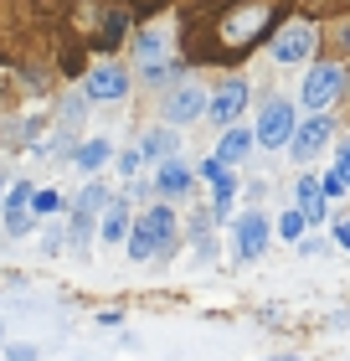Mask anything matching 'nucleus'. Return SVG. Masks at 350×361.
<instances>
[{
  "label": "nucleus",
  "instance_id": "obj_1",
  "mask_svg": "<svg viewBox=\"0 0 350 361\" xmlns=\"http://www.w3.org/2000/svg\"><path fill=\"white\" fill-rule=\"evenodd\" d=\"M268 21H273V6H263V0L232 11L227 21H222V47H247V42L258 37V26H268Z\"/></svg>",
  "mask_w": 350,
  "mask_h": 361
},
{
  "label": "nucleus",
  "instance_id": "obj_2",
  "mask_svg": "<svg viewBox=\"0 0 350 361\" xmlns=\"http://www.w3.org/2000/svg\"><path fill=\"white\" fill-rule=\"evenodd\" d=\"M340 88H345V73L335 68V62H320V68H314V73L304 78V109H314V114L330 109Z\"/></svg>",
  "mask_w": 350,
  "mask_h": 361
},
{
  "label": "nucleus",
  "instance_id": "obj_3",
  "mask_svg": "<svg viewBox=\"0 0 350 361\" xmlns=\"http://www.w3.org/2000/svg\"><path fill=\"white\" fill-rule=\"evenodd\" d=\"M253 140L258 145H268V150H278V145H289L294 140V109L283 104V98H273L268 109H263V119L253 129Z\"/></svg>",
  "mask_w": 350,
  "mask_h": 361
},
{
  "label": "nucleus",
  "instance_id": "obj_4",
  "mask_svg": "<svg viewBox=\"0 0 350 361\" xmlns=\"http://www.w3.org/2000/svg\"><path fill=\"white\" fill-rule=\"evenodd\" d=\"M160 114H165V124H170V129H180V124H191L196 114H206V93L196 83H180V88L165 93V109Z\"/></svg>",
  "mask_w": 350,
  "mask_h": 361
},
{
  "label": "nucleus",
  "instance_id": "obj_5",
  "mask_svg": "<svg viewBox=\"0 0 350 361\" xmlns=\"http://www.w3.org/2000/svg\"><path fill=\"white\" fill-rule=\"evenodd\" d=\"M124 93H129V73L119 62H98L88 73V83H82V98H104V104H113V98H124Z\"/></svg>",
  "mask_w": 350,
  "mask_h": 361
},
{
  "label": "nucleus",
  "instance_id": "obj_6",
  "mask_svg": "<svg viewBox=\"0 0 350 361\" xmlns=\"http://www.w3.org/2000/svg\"><path fill=\"white\" fill-rule=\"evenodd\" d=\"M242 104H247V83H222L206 98V119L232 129V124H237V114H242Z\"/></svg>",
  "mask_w": 350,
  "mask_h": 361
},
{
  "label": "nucleus",
  "instance_id": "obj_7",
  "mask_svg": "<svg viewBox=\"0 0 350 361\" xmlns=\"http://www.w3.org/2000/svg\"><path fill=\"white\" fill-rule=\"evenodd\" d=\"M268 248V217L263 212H242L237 217V258H258Z\"/></svg>",
  "mask_w": 350,
  "mask_h": 361
},
{
  "label": "nucleus",
  "instance_id": "obj_8",
  "mask_svg": "<svg viewBox=\"0 0 350 361\" xmlns=\"http://www.w3.org/2000/svg\"><path fill=\"white\" fill-rule=\"evenodd\" d=\"M325 140H330V119H325V114H314L309 124H299V129H294L289 150H294V160H314V155H320V145H325Z\"/></svg>",
  "mask_w": 350,
  "mask_h": 361
},
{
  "label": "nucleus",
  "instance_id": "obj_9",
  "mask_svg": "<svg viewBox=\"0 0 350 361\" xmlns=\"http://www.w3.org/2000/svg\"><path fill=\"white\" fill-rule=\"evenodd\" d=\"M309 52H314V31H309L304 21H294V26L273 42V57H278V62H304Z\"/></svg>",
  "mask_w": 350,
  "mask_h": 361
},
{
  "label": "nucleus",
  "instance_id": "obj_10",
  "mask_svg": "<svg viewBox=\"0 0 350 361\" xmlns=\"http://www.w3.org/2000/svg\"><path fill=\"white\" fill-rule=\"evenodd\" d=\"M6 222H11V238H26V227H31V180L6 196Z\"/></svg>",
  "mask_w": 350,
  "mask_h": 361
},
{
  "label": "nucleus",
  "instance_id": "obj_11",
  "mask_svg": "<svg viewBox=\"0 0 350 361\" xmlns=\"http://www.w3.org/2000/svg\"><path fill=\"white\" fill-rule=\"evenodd\" d=\"M247 150H253V135H247V129H227V135H222V150H216V166H222V171L242 166Z\"/></svg>",
  "mask_w": 350,
  "mask_h": 361
},
{
  "label": "nucleus",
  "instance_id": "obj_12",
  "mask_svg": "<svg viewBox=\"0 0 350 361\" xmlns=\"http://www.w3.org/2000/svg\"><path fill=\"white\" fill-rule=\"evenodd\" d=\"M139 155H144V160H155V166L175 160V129H170V124H165V129H149L144 145H139Z\"/></svg>",
  "mask_w": 350,
  "mask_h": 361
},
{
  "label": "nucleus",
  "instance_id": "obj_13",
  "mask_svg": "<svg viewBox=\"0 0 350 361\" xmlns=\"http://www.w3.org/2000/svg\"><path fill=\"white\" fill-rule=\"evenodd\" d=\"M191 186V171L180 166V160H165V166H155V191L160 196H180Z\"/></svg>",
  "mask_w": 350,
  "mask_h": 361
},
{
  "label": "nucleus",
  "instance_id": "obj_14",
  "mask_svg": "<svg viewBox=\"0 0 350 361\" xmlns=\"http://www.w3.org/2000/svg\"><path fill=\"white\" fill-rule=\"evenodd\" d=\"M139 222L149 227V238H155V248H160V253L170 248V238H175V212H170V207H155V212H144Z\"/></svg>",
  "mask_w": 350,
  "mask_h": 361
},
{
  "label": "nucleus",
  "instance_id": "obj_15",
  "mask_svg": "<svg viewBox=\"0 0 350 361\" xmlns=\"http://www.w3.org/2000/svg\"><path fill=\"white\" fill-rule=\"evenodd\" d=\"M98 233H104V243H124V238H129V202H108Z\"/></svg>",
  "mask_w": 350,
  "mask_h": 361
},
{
  "label": "nucleus",
  "instance_id": "obj_16",
  "mask_svg": "<svg viewBox=\"0 0 350 361\" xmlns=\"http://www.w3.org/2000/svg\"><path fill=\"white\" fill-rule=\"evenodd\" d=\"M299 212H304V222H320V217H325L320 180H299Z\"/></svg>",
  "mask_w": 350,
  "mask_h": 361
},
{
  "label": "nucleus",
  "instance_id": "obj_17",
  "mask_svg": "<svg viewBox=\"0 0 350 361\" xmlns=\"http://www.w3.org/2000/svg\"><path fill=\"white\" fill-rule=\"evenodd\" d=\"M211 186H216V191H211V217H232V196H237V180L222 171V176L211 180Z\"/></svg>",
  "mask_w": 350,
  "mask_h": 361
},
{
  "label": "nucleus",
  "instance_id": "obj_18",
  "mask_svg": "<svg viewBox=\"0 0 350 361\" xmlns=\"http://www.w3.org/2000/svg\"><path fill=\"white\" fill-rule=\"evenodd\" d=\"M73 160H77V171H104L108 166V145L104 140H88V145H82V150H73Z\"/></svg>",
  "mask_w": 350,
  "mask_h": 361
},
{
  "label": "nucleus",
  "instance_id": "obj_19",
  "mask_svg": "<svg viewBox=\"0 0 350 361\" xmlns=\"http://www.w3.org/2000/svg\"><path fill=\"white\" fill-rule=\"evenodd\" d=\"M88 227H93V217L73 207V222H68V243H73V248H88Z\"/></svg>",
  "mask_w": 350,
  "mask_h": 361
},
{
  "label": "nucleus",
  "instance_id": "obj_20",
  "mask_svg": "<svg viewBox=\"0 0 350 361\" xmlns=\"http://www.w3.org/2000/svg\"><path fill=\"white\" fill-rule=\"evenodd\" d=\"M124 31H129V16H124V11H108V21H104V47H119Z\"/></svg>",
  "mask_w": 350,
  "mask_h": 361
},
{
  "label": "nucleus",
  "instance_id": "obj_21",
  "mask_svg": "<svg viewBox=\"0 0 350 361\" xmlns=\"http://www.w3.org/2000/svg\"><path fill=\"white\" fill-rule=\"evenodd\" d=\"M31 212H37V217H52V212H62V191H31Z\"/></svg>",
  "mask_w": 350,
  "mask_h": 361
},
{
  "label": "nucleus",
  "instance_id": "obj_22",
  "mask_svg": "<svg viewBox=\"0 0 350 361\" xmlns=\"http://www.w3.org/2000/svg\"><path fill=\"white\" fill-rule=\"evenodd\" d=\"M77 212H88V217H93V212H108V191L104 186H88L77 196Z\"/></svg>",
  "mask_w": 350,
  "mask_h": 361
},
{
  "label": "nucleus",
  "instance_id": "obj_23",
  "mask_svg": "<svg viewBox=\"0 0 350 361\" xmlns=\"http://www.w3.org/2000/svg\"><path fill=\"white\" fill-rule=\"evenodd\" d=\"M299 233H304V212H283V217H278V238H289V243H299Z\"/></svg>",
  "mask_w": 350,
  "mask_h": 361
},
{
  "label": "nucleus",
  "instance_id": "obj_24",
  "mask_svg": "<svg viewBox=\"0 0 350 361\" xmlns=\"http://www.w3.org/2000/svg\"><path fill=\"white\" fill-rule=\"evenodd\" d=\"M160 57H165V31H155V37L139 42V62H144V68H149V62H160Z\"/></svg>",
  "mask_w": 350,
  "mask_h": 361
},
{
  "label": "nucleus",
  "instance_id": "obj_25",
  "mask_svg": "<svg viewBox=\"0 0 350 361\" xmlns=\"http://www.w3.org/2000/svg\"><path fill=\"white\" fill-rule=\"evenodd\" d=\"M170 78H175V68H170V62H149V68H144V83H149V88H165Z\"/></svg>",
  "mask_w": 350,
  "mask_h": 361
},
{
  "label": "nucleus",
  "instance_id": "obj_26",
  "mask_svg": "<svg viewBox=\"0 0 350 361\" xmlns=\"http://www.w3.org/2000/svg\"><path fill=\"white\" fill-rule=\"evenodd\" d=\"M340 191H345V180H340L335 171H330V176L320 180V196H340Z\"/></svg>",
  "mask_w": 350,
  "mask_h": 361
},
{
  "label": "nucleus",
  "instance_id": "obj_27",
  "mask_svg": "<svg viewBox=\"0 0 350 361\" xmlns=\"http://www.w3.org/2000/svg\"><path fill=\"white\" fill-rule=\"evenodd\" d=\"M6 361H37V351L31 346H6Z\"/></svg>",
  "mask_w": 350,
  "mask_h": 361
},
{
  "label": "nucleus",
  "instance_id": "obj_28",
  "mask_svg": "<svg viewBox=\"0 0 350 361\" xmlns=\"http://www.w3.org/2000/svg\"><path fill=\"white\" fill-rule=\"evenodd\" d=\"M139 160H144V155H139V150H129V155H124V160H119V171H124V176H135V171H139Z\"/></svg>",
  "mask_w": 350,
  "mask_h": 361
},
{
  "label": "nucleus",
  "instance_id": "obj_29",
  "mask_svg": "<svg viewBox=\"0 0 350 361\" xmlns=\"http://www.w3.org/2000/svg\"><path fill=\"white\" fill-rule=\"evenodd\" d=\"M335 176L345 180V186H350V145H345V150H340V166H335Z\"/></svg>",
  "mask_w": 350,
  "mask_h": 361
},
{
  "label": "nucleus",
  "instance_id": "obj_30",
  "mask_svg": "<svg viewBox=\"0 0 350 361\" xmlns=\"http://www.w3.org/2000/svg\"><path fill=\"white\" fill-rule=\"evenodd\" d=\"M335 238H340V248L350 253V222H340V227H335Z\"/></svg>",
  "mask_w": 350,
  "mask_h": 361
},
{
  "label": "nucleus",
  "instance_id": "obj_31",
  "mask_svg": "<svg viewBox=\"0 0 350 361\" xmlns=\"http://www.w3.org/2000/svg\"><path fill=\"white\" fill-rule=\"evenodd\" d=\"M278 361H294V356H278Z\"/></svg>",
  "mask_w": 350,
  "mask_h": 361
}]
</instances>
